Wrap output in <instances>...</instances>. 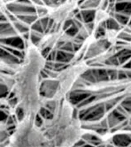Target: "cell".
Segmentation results:
<instances>
[{
  "label": "cell",
  "instance_id": "6da1fadb",
  "mask_svg": "<svg viewBox=\"0 0 131 147\" xmlns=\"http://www.w3.org/2000/svg\"><path fill=\"white\" fill-rule=\"evenodd\" d=\"M88 65L84 61H78L75 63L68 66L61 71L58 77L59 92L65 93L70 89L76 80L88 71Z\"/></svg>",
  "mask_w": 131,
  "mask_h": 147
},
{
  "label": "cell",
  "instance_id": "7a4b0ae2",
  "mask_svg": "<svg viewBox=\"0 0 131 147\" xmlns=\"http://www.w3.org/2000/svg\"><path fill=\"white\" fill-rule=\"evenodd\" d=\"M76 7L77 5L74 1L66 2L56 7L48 9L47 16L53 22L54 24L58 26L62 25L65 22L70 19V16L73 14Z\"/></svg>",
  "mask_w": 131,
  "mask_h": 147
},
{
  "label": "cell",
  "instance_id": "3957f363",
  "mask_svg": "<svg viewBox=\"0 0 131 147\" xmlns=\"http://www.w3.org/2000/svg\"><path fill=\"white\" fill-rule=\"evenodd\" d=\"M109 19V13L106 10L98 9L95 12V17L93 21V27L97 29L98 26Z\"/></svg>",
  "mask_w": 131,
  "mask_h": 147
}]
</instances>
